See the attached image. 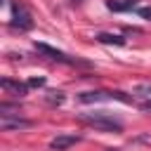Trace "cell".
Returning <instances> with one entry per match:
<instances>
[{
  "instance_id": "3957f363",
  "label": "cell",
  "mask_w": 151,
  "mask_h": 151,
  "mask_svg": "<svg viewBox=\"0 0 151 151\" xmlns=\"http://www.w3.org/2000/svg\"><path fill=\"white\" fill-rule=\"evenodd\" d=\"M83 104H92V101H106V99H118V101H130V97H125L123 92H83L78 97Z\"/></svg>"
},
{
  "instance_id": "7c38bea8",
  "label": "cell",
  "mask_w": 151,
  "mask_h": 151,
  "mask_svg": "<svg viewBox=\"0 0 151 151\" xmlns=\"http://www.w3.org/2000/svg\"><path fill=\"white\" fill-rule=\"evenodd\" d=\"M142 109H144V111H151V99H146V101L142 104Z\"/></svg>"
},
{
  "instance_id": "4fadbf2b",
  "label": "cell",
  "mask_w": 151,
  "mask_h": 151,
  "mask_svg": "<svg viewBox=\"0 0 151 151\" xmlns=\"http://www.w3.org/2000/svg\"><path fill=\"white\" fill-rule=\"evenodd\" d=\"M80 2H83V0H71V5H80Z\"/></svg>"
},
{
  "instance_id": "52a82bcc",
  "label": "cell",
  "mask_w": 151,
  "mask_h": 151,
  "mask_svg": "<svg viewBox=\"0 0 151 151\" xmlns=\"http://www.w3.org/2000/svg\"><path fill=\"white\" fill-rule=\"evenodd\" d=\"M0 85H2V90H5L7 94H14V97L28 94V85H26V83H19V80H12V78H2Z\"/></svg>"
},
{
  "instance_id": "6da1fadb",
  "label": "cell",
  "mask_w": 151,
  "mask_h": 151,
  "mask_svg": "<svg viewBox=\"0 0 151 151\" xmlns=\"http://www.w3.org/2000/svg\"><path fill=\"white\" fill-rule=\"evenodd\" d=\"M78 118H80V123H85L94 130H101V132H123V123L109 113H80Z\"/></svg>"
},
{
  "instance_id": "30bf717a",
  "label": "cell",
  "mask_w": 151,
  "mask_h": 151,
  "mask_svg": "<svg viewBox=\"0 0 151 151\" xmlns=\"http://www.w3.org/2000/svg\"><path fill=\"white\" fill-rule=\"evenodd\" d=\"M137 14H139L142 19H149V21H151V7H139Z\"/></svg>"
},
{
  "instance_id": "8fae6325",
  "label": "cell",
  "mask_w": 151,
  "mask_h": 151,
  "mask_svg": "<svg viewBox=\"0 0 151 151\" xmlns=\"http://www.w3.org/2000/svg\"><path fill=\"white\" fill-rule=\"evenodd\" d=\"M28 85H31V87H40V85H45V80H42V78H31Z\"/></svg>"
},
{
  "instance_id": "8992f818",
  "label": "cell",
  "mask_w": 151,
  "mask_h": 151,
  "mask_svg": "<svg viewBox=\"0 0 151 151\" xmlns=\"http://www.w3.org/2000/svg\"><path fill=\"white\" fill-rule=\"evenodd\" d=\"M78 142H80V134H57V137L50 142V146H52L54 151H66V149L76 146Z\"/></svg>"
},
{
  "instance_id": "9c48e42d",
  "label": "cell",
  "mask_w": 151,
  "mask_h": 151,
  "mask_svg": "<svg viewBox=\"0 0 151 151\" xmlns=\"http://www.w3.org/2000/svg\"><path fill=\"white\" fill-rule=\"evenodd\" d=\"M97 40L106 42V45H125V38L116 35V33H97Z\"/></svg>"
},
{
  "instance_id": "5b68a950",
  "label": "cell",
  "mask_w": 151,
  "mask_h": 151,
  "mask_svg": "<svg viewBox=\"0 0 151 151\" xmlns=\"http://www.w3.org/2000/svg\"><path fill=\"white\" fill-rule=\"evenodd\" d=\"M0 127H2V132H12V130H26V127H31V120H26V118H19V116H0Z\"/></svg>"
},
{
  "instance_id": "277c9868",
  "label": "cell",
  "mask_w": 151,
  "mask_h": 151,
  "mask_svg": "<svg viewBox=\"0 0 151 151\" xmlns=\"http://www.w3.org/2000/svg\"><path fill=\"white\" fill-rule=\"evenodd\" d=\"M35 50H38L40 54H45L47 59H52V61H61V64H73V59H71L68 54H64V52H59V50H54V47H50V45H45V42H35Z\"/></svg>"
},
{
  "instance_id": "ba28073f",
  "label": "cell",
  "mask_w": 151,
  "mask_h": 151,
  "mask_svg": "<svg viewBox=\"0 0 151 151\" xmlns=\"http://www.w3.org/2000/svg\"><path fill=\"white\" fill-rule=\"evenodd\" d=\"M137 5V0H109L106 7L113 9V12H123V9H132Z\"/></svg>"
},
{
  "instance_id": "7a4b0ae2",
  "label": "cell",
  "mask_w": 151,
  "mask_h": 151,
  "mask_svg": "<svg viewBox=\"0 0 151 151\" xmlns=\"http://www.w3.org/2000/svg\"><path fill=\"white\" fill-rule=\"evenodd\" d=\"M9 24L14 28H19V31H28V28H33V17H31V12L21 2H14L12 5V21Z\"/></svg>"
}]
</instances>
